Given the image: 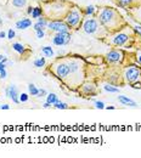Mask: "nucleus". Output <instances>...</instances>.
Instances as JSON below:
<instances>
[{
  "label": "nucleus",
  "mask_w": 141,
  "mask_h": 158,
  "mask_svg": "<svg viewBox=\"0 0 141 158\" xmlns=\"http://www.w3.org/2000/svg\"><path fill=\"white\" fill-rule=\"evenodd\" d=\"M44 29H42V30H37V38L38 39H43L44 38Z\"/></svg>",
  "instance_id": "28"
},
{
  "label": "nucleus",
  "mask_w": 141,
  "mask_h": 158,
  "mask_svg": "<svg viewBox=\"0 0 141 158\" xmlns=\"http://www.w3.org/2000/svg\"><path fill=\"white\" fill-rule=\"evenodd\" d=\"M47 23H49V22H47L45 19H40V17H39V19H38V22L33 26V27H34V30L37 32V30H42V29H44V28L47 26Z\"/></svg>",
  "instance_id": "13"
},
{
  "label": "nucleus",
  "mask_w": 141,
  "mask_h": 158,
  "mask_svg": "<svg viewBox=\"0 0 141 158\" xmlns=\"http://www.w3.org/2000/svg\"><path fill=\"white\" fill-rule=\"evenodd\" d=\"M56 76L60 79H66L68 77V74L70 73V69H69V63H60L56 67Z\"/></svg>",
  "instance_id": "7"
},
{
  "label": "nucleus",
  "mask_w": 141,
  "mask_h": 158,
  "mask_svg": "<svg viewBox=\"0 0 141 158\" xmlns=\"http://www.w3.org/2000/svg\"><path fill=\"white\" fill-rule=\"evenodd\" d=\"M103 89L107 91V93H118V91H119L117 88H113V86H111V85H105Z\"/></svg>",
  "instance_id": "22"
},
{
  "label": "nucleus",
  "mask_w": 141,
  "mask_h": 158,
  "mask_svg": "<svg viewBox=\"0 0 141 158\" xmlns=\"http://www.w3.org/2000/svg\"><path fill=\"white\" fill-rule=\"evenodd\" d=\"M141 76V68L131 66L129 67L127 71H125V79L128 83H134L139 79V77Z\"/></svg>",
  "instance_id": "5"
},
{
  "label": "nucleus",
  "mask_w": 141,
  "mask_h": 158,
  "mask_svg": "<svg viewBox=\"0 0 141 158\" xmlns=\"http://www.w3.org/2000/svg\"><path fill=\"white\" fill-rule=\"evenodd\" d=\"M82 21V16H80V12L77 10V9H73L72 11H69L68 15L66 16V22L69 27L72 28H77L79 26Z\"/></svg>",
  "instance_id": "2"
},
{
  "label": "nucleus",
  "mask_w": 141,
  "mask_h": 158,
  "mask_svg": "<svg viewBox=\"0 0 141 158\" xmlns=\"http://www.w3.org/2000/svg\"><path fill=\"white\" fill-rule=\"evenodd\" d=\"M5 94L6 96L12 100L15 103H20V99H19V90H17V88L15 85H9L6 89H5Z\"/></svg>",
  "instance_id": "8"
},
{
  "label": "nucleus",
  "mask_w": 141,
  "mask_h": 158,
  "mask_svg": "<svg viewBox=\"0 0 141 158\" xmlns=\"http://www.w3.org/2000/svg\"><path fill=\"white\" fill-rule=\"evenodd\" d=\"M46 27H47L50 30L56 32V33H60V32H68V30H69V26L67 24V22L57 21V20L49 22Z\"/></svg>",
  "instance_id": "4"
},
{
  "label": "nucleus",
  "mask_w": 141,
  "mask_h": 158,
  "mask_svg": "<svg viewBox=\"0 0 141 158\" xmlns=\"http://www.w3.org/2000/svg\"><path fill=\"white\" fill-rule=\"evenodd\" d=\"M5 37H7V34H6L5 32H0V38L3 39V38H5Z\"/></svg>",
  "instance_id": "36"
},
{
  "label": "nucleus",
  "mask_w": 141,
  "mask_h": 158,
  "mask_svg": "<svg viewBox=\"0 0 141 158\" xmlns=\"http://www.w3.org/2000/svg\"><path fill=\"white\" fill-rule=\"evenodd\" d=\"M51 106H52V105H51V103H49V102H45V103L43 105V107H44V108H50Z\"/></svg>",
  "instance_id": "33"
},
{
  "label": "nucleus",
  "mask_w": 141,
  "mask_h": 158,
  "mask_svg": "<svg viewBox=\"0 0 141 158\" xmlns=\"http://www.w3.org/2000/svg\"><path fill=\"white\" fill-rule=\"evenodd\" d=\"M15 30H12V29H9V32H7V38L9 39H13L15 38Z\"/></svg>",
  "instance_id": "27"
},
{
  "label": "nucleus",
  "mask_w": 141,
  "mask_h": 158,
  "mask_svg": "<svg viewBox=\"0 0 141 158\" xmlns=\"http://www.w3.org/2000/svg\"><path fill=\"white\" fill-rule=\"evenodd\" d=\"M122 56H123V54H122L120 51L113 50V51H110L108 54L106 55V59H107L108 62L114 63V62H119V61H122Z\"/></svg>",
  "instance_id": "9"
},
{
  "label": "nucleus",
  "mask_w": 141,
  "mask_h": 158,
  "mask_svg": "<svg viewBox=\"0 0 141 158\" xmlns=\"http://www.w3.org/2000/svg\"><path fill=\"white\" fill-rule=\"evenodd\" d=\"M94 11H95V7L91 5V6H88V7H86L85 13H86V15H93V13H94Z\"/></svg>",
  "instance_id": "26"
},
{
  "label": "nucleus",
  "mask_w": 141,
  "mask_h": 158,
  "mask_svg": "<svg viewBox=\"0 0 141 158\" xmlns=\"http://www.w3.org/2000/svg\"><path fill=\"white\" fill-rule=\"evenodd\" d=\"M95 107L99 110H103L105 108V103L102 101H95Z\"/></svg>",
  "instance_id": "25"
},
{
  "label": "nucleus",
  "mask_w": 141,
  "mask_h": 158,
  "mask_svg": "<svg viewBox=\"0 0 141 158\" xmlns=\"http://www.w3.org/2000/svg\"><path fill=\"white\" fill-rule=\"evenodd\" d=\"M105 108H107V110H114L113 106H107V107H105Z\"/></svg>",
  "instance_id": "39"
},
{
  "label": "nucleus",
  "mask_w": 141,
  "mask_h": 158,
  "mask_svg": "<svg viewBox=\"0 0 141 158\" xmlns=\"http://www.w3.org/2000/svg\"><path fill=\"white\" fill-rule=\"evenodd\" d=\"M43 13V10L40 7H33V11H32V17L33 19H39Z\"/></svg>",
  "instance_id": "18"
},
{
  "label": "nucleus",
  "mask_w": 141,
  "mask_h": 158,
  "mask_svg": "<svg viewBox=\"0 0 141 158\" xmlns=\"http://www.w3.org/2000/svg\"><path fill=\"white\" fill-rule=\"evenodd\" d=\"M0 62L6 63V62H7V57H6V56H3V55H0Z\"/></svg>",
  "instance_id": "32"
},
{
  "label": "nucleus",
  "mask_w": 141,
  "mask_h": 158,
  "mask_svg": "<svg viewBox=\"0 0 141 158\" xmlns=\"http://www.w3.org/2000/svg\"><path fill=\"white\" fill-rule=\"evenodd\" d=\"M12 47H13L15 51L19 52V54H23V52H24V46L22 44H20V43H15L12 45Z\"/></svg>",
  "instance_id": "19"
},
{
  "label": "nucleus",
  "mask_w": 141,
  "mask_h": 158,
  "mask_svg": "<svg viewBox=\"0 0 141 158\" xmlns=\"http://www.w3.org/2000/svg\"><path fill=\"white\" fill-rule=\"evenodd\" d=\"M32 26V21L29 19H22L21 21L16 22V28L17 29H27Z\"/></svg>",
  "instance_id": "12"
},
{
  "label": "nucleus",
  "mask_w": 141,
  "mask_h": 158,
  "mask_svg": "<svg viewBox=\"0 0 141 158\" xmlns=\"http://www.w3.org/2000/svg\"><path fill=\"white\" fill-rule=\"evenodd\" d=\"M45 95H47L46 90H44V89H39V93H38V95H37V97H43V96H45Z\"/></svg>",
  "instance_id": "29"
},
{
  "label": "nucleus",
  "mask_w": 141,
  "mask_h": 158,
  "mask_svg": "<svg viewBox=\"0 0 141 158\" xmlns=\"http://www.w3.org/2000/svg\"><path fill=\"white\" fill-rule=\"evenodd\" d=\"M128 39H129V37L127 36L125 33H119L113 38V44L116 46H122V45H124L128 42Z\"/></svg>",
  "instance_id": "10"
},
{
  "label": "nucleus",
  "mask_w": 141,
  "mask_h": 158,
  "mask_svg": "<svg viewBox=\"0 0 141 158\" xmlns=\"http://www.w3.org/2000/svg\"><path fill=\"white\" fill-rule=\"evenodd\" d=\"M99 28V23L96 20L94 19H89V20H85L84 24H83V29L86 34H94Z\"/></svg>",
  "instance_id": "6"
},
{
  "label": "nucleus",
  "mask_w": 141,
  "mask_h": 158,
  "mask_svg": "<svg viewBox=\"0 0 141 158\" xmlns=\"http://www.w3.org/2000/svg\"><path fill=\"white\" fill-rule=\"evenodd\" d=\"M139 61H140V62H141V56H139Z\"/></svg>",
  "instance_id": "41"
},
{
  "label": "nucleus",
  "mask_w": 141,
  "mask_h": 158,
  "mask_svg": "<svg viewBox=\"0 0 141 158\" xmlns=\"http://www.w3.org/2000/svg\"><path fill=\"white\" fill-rule=\"evenodd\" d=\"M99 19H100V22L106 26V27H113L114 26V21L118 19V15L117 12L113 10V9H110V7H105L100 15H99Z\"/></svg>",
  "instance_id": "1"
},
{
  "label": "nucleus",
  "mask_w": 141,
  "mask_h": 158,
  "mask_svg": "<svg viewBox=\"0 0 141 158\" xmlns=\"http://www.w3.org/2000/svg\"><path fill=\"white\" fill-rule=\"evenodd\" d=\"M54 107L57 108V110H67V108H68V105L65 103V102H60V101H57V102L54 105Z\"/></svg>",
  "instance_id": "21"
},
{
  "label": "nucleus",
  "mask_w": 141,
  "mask_h": 158,
  "mask_svg": "<svg viewBox=\"0 0 141 158\" xmlns=\"http://www.w3.org/2000/svg\"><path fill=\"white\" fill-rule=\"evenodd\" d=\"M57 101H59V97H57L56 94H47V96H46V102L51 103L52 106H54V105H55Z\"/></svg>",
  "instance_id": "15"
},
{
  "label": "nucleus",
  "mask_w": 141,
  "mask_h": 158,
  "mask_svg": "<svg viewBox=\"0 0 141 158\" xmlns=\"http://www.w3.org/2000/svg\"><path fill=\"white\" fill-rule=\"evenodd\" d=\"M118 101H119L120 103H123V105H127V106H130V107H136V106H137L135 101L130 100L128 96H124V95H119V96H118Z\"/></svg>",
  "instance_id": "11"
},
{
  "label": "nucleus",
  "mask_w": 141,
  "mask_h": 158,
  "mask_svg": "<svg viewBox=\"0 0 141 158\" xmlns=\"http://www.w3.org/2000/svg\"><path fill=\"white\" fill-rule=\"evenodd\" d=\"M19 99H20V102H27L28 99H29V95L26 94V93H23V94H21V95L19 96Z\"/></svg>",
  "instance_id": "23"
},
{
  "label": "nucleus",
  "mask_w": 141,
  "mask_h": 158,
  "mask_svg": "<svg viewBox=\"0 0 141 158\" xmlns=\"http://www.w3.org/2000/svg\"><path fill=\"white\" fill-rule=\"evenodd\" d=\"M45 66V59L44 57H40V59H37L34 61V67H37V68H42Z\"/></svg>",
  "instance_id": "20"
},
{
  "label": "nucleus",
  "mask_w": 141,
  "mask_h": 158,
  "mask_svg": "<svg viewBox=\"0 0 141 158\" xmlns=\"http://www.w3.org/2000/svg\"><path fill=\"white\" fill-rule=\"evenodd\" d=\"M5 67H6V65H5L4 62H0V71H3V69H5Z\"/></svg>",
  "instance_id": "35"
},
{
  "label": "nucleus",
  "mask_w": 141,
  "mask_h": 158,
  "mask_svg": "<svg viewBox=\"0 0 141 158\" xmlns=\"http://www.w3.org/2000/svg\"><path fill=\"white\" fill-rule=\"evenodd\" d=\"M1 26H3V19L0 17V27H1Z\"/></svg>",
  "instance_id": "40"
},
{
  "label": "nucleus",
  "mask_w": 141,
  "mask_h": 158,
  "mask_svg": "<svg viewBox=\"0 0 141 158\" xmlns=\"http://www.w3.org/2000/svg\"><path fill=\"white\" fill-rule=\"evenodd\" d=\"M32 11H33V7L30 6V7H28V10H27V13H29V15H32Z\"/></svg>",
  "instance_id": "38"
},
{
  "label": "nucleus",
  "mask_w": 141,
  "mask_h": 158,
  "mask_svg": "<svg viewBox=\"0 0 141 158\" xmlns=\"http://www.w3.org/2000/svg\"><path fill=\"white\" fill-rule=\"evenodd\" d=\"M10 106L9 105H3V106H0V110H9Z\"/></svg>",
  "instance_id": "34"
},
{
  "label": "nucleus",
  "mask_w": 141,
  "mask_h": 158,
  "mask_svg": "<svg viewBox=\"0 0 141 158\" xmlns=\"http://www.w3.org/2000/svg\"><path fill=\"white\" fill-rule=\"evenodd\" d=\"M42 52L46 57H52V56H54V50H52L51 46H43L42 47Z\"/></svg>",
  "instance_id": "14"
},
{
  "label": "nucleus",
  "mask_w": 141,
  "mask_h": 158,
  "mask_svg": "<svg viewBox=\"0 0 141 158\" xmlns=\"http://www.w3.org/2000/svg\"><path fill=\"white\" fill-rule=\"evenodd\" d=\"M118 1H119V4L122 6H125V5H130L131 3L135 1V0H118Z\"/></svg>",
  "instance_id": "24"
},
{
  "label": "nucleus",
  "mask_w": 141,
  "mask_h": 158,
  "mask_svg": "<svg viewBox=\"0 0 141 158\" xmlns=\"http://www.w3.org/2000/svg\"><path fill=\"white\" fill-rule=\"evenodd\" d=\"M11 4L15 7H23L27 4V0H11Z\"/></svg>",
  "instance_id": "17"
},
{
  "label": "nucleus",
  "mask_w": 141,
  "mask_h": 158,
  "mask_svg": "<svg viewBox=\"0 0 141 158\" xmlns=\"http://www.w3.org/2000/svg\"><path fill=\"white\" fill-rule=\"evenodd\" d=\"M135 29H136V32H137V33L140 34V36H141V27H140V26H136V27H135Z\"/></svg>",
  "instance_id": "37"
},
{
  "label": "nucleus",
  "mask_w": 141,
  "mask_h": 158,
  "mask_svg": "<svg viewBox=\"0 0 141 158\" xmlns=\"http://www.w3.org/2000/svg\"><path fill=\"white\" fill-rule=\"evenodd\" d=\"M6 76H7V73H6L5 69H3V71H0V78H1V79H5V78H6Z\"/></svg>",
  "instance_id": "31"
},
{
  "label": "nucleus",
  "mask_w": 141,
  "mask_h": 158,
  "mask_svg": "<svg viewBox=\"0 0 141 158\" xmlns=\"http://www.w3.org/2000/svg\"><path fill=\"white\" fill-rule=\"evenodd\" d=\"M28 93H29V95H32V96H37L38 93H39V89H38V88L35 86L34 84H28Z\"/></svg>",
  "instance_id": "16"
},
{
  "label": "nucleus",
  "mask_w": 141,
  "mask_h": 158,
  "mask_svg": "<svg viewBox=\"0 0 141 158\" xmlns=\"http://www.w3.org/2000/svg\"><path fill=\"white\" fill-rule=\"evenodd\" d=\"M131 88L133 89H141V83L134 82V83H131Z\"/></svg>",
  "instance_id": "30"
},
{
  "label": "nucleus",
  "mask_w": 141,
  "mask_h": 158,
  "mask_svg": "<svg viewBox=\"0 0 141 158\" xmlns=\"http://www.w3.org/2000/svg\"><path fill=\"white\" fill-rule=\"evenodd\" d=\"M69 40H70V34L68 32H60L52 37V43L57 46L67 45L69 43Z\"/></svg>",
  "instance_id": "3"
}]
</instances>
